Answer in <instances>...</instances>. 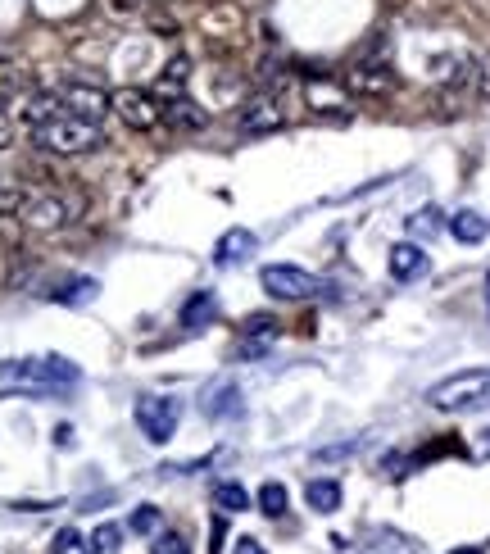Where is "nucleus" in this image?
Here are the masks:
<instances>
[{
	"label": "nucleus",
	"mask_w": 490,
	"mask_h": 554,
	"mask_svg": "<svg viewBox=\"0 0 490 554\" xmlns=\"http://www.w3.org/2000/svg\"><path fill=\"white\" fill-rule=\"evenodd\" d=\"M223 536H227V523H223V509H218V518H214V541H223ZM209 554H218V545Z\"/></svg>",
	"instance_id": "nucleus-35"
},
{
	"label": "nucleus",
	"mask_w": 490,
	"mask_h": 554,
	"mask_svg": "<svg viewBox=\"0 0 490 554\" xmlns=\"http://www.w3.org/2000/svg\"><path fill=\"white\" fill-rule=\"evenodd\" d=\"M55 554H96L87 541H82V532H73V527H64V532L55 536Z\"/></svg>",
	"instance_id": "nucleus-27"
},
{
	"label": "nucleus",
	"mask_w": 490,
	"mask_h": 554,
	"mask_svg": "<svg viewBox=\"0 0 490 554\" xmlns=\"http://www.w3.org/2000/svg\"><path fill=\"white\" fill-rule=\"evenodd\" d=\"M82 209H87V200L78 191H46V196L23 200L19 218H23V228H32V232H55V228H69L73 218H82Z\"/></svg>",
	"instance_id": "nucleus-4"
},
{
	"label": "nucleus",
	"mask_w": 490,
	"mask_h": 554,
	"mask_svg": "<svg viewBox=\"0 0 490 554\" xmlns=\"http://www.w3.org/2000/svg\"><path fill=\"white\" fill-rule=\"evenodd\" d=\"M232 554H268V550H264V545L255 541V536H241V541L232 545Z\"/></svg>",
	"instance_id": "nucleus-32"
},
{
	"label": "nucleus",
	"mask_w": 490,
	"mask_h": 554,
	"mask_svg": "<svg viewBox=\"0 0 490 554\" xmlns=\"http://www.w3.org/2000/svg\"><path fill=\"white\" fill-rule=\"evenodd\" d=\"M19 91H28V73L0 69V100H5V96H19Z\"/></svg>",
	"instance_id": "nucleus-30"
},
{
	"label": "nucleus",
	"mask_w": 490,
	"mask_h": 554,
	"mask_svg": "<svg viewBox=\"0 0 490 554\" xmlns=\"http://www.w3.org/2000/svg\"><path fill=\"white\" fill-rule=\"evenodd\" d=\"M450 232H454V241H463V246H477V241L490 237V218L477 214V209H459V214L450 218Z\"/></svg>",
	"instance_id": "nucleus-16"
},
{
	"label": "nucleus",
	"mask_w": 490,
	"mask_h": 554,
	"mask_svg": "<svg viewBox=\"0 0 490 554\" xmlns=\"http://www.w3.org/2000/svg\"><path fill=\"white\" fill-rule=\"evenodd\" d=\"M259 282H264V291L273 300H309L323 291V282H318L314 273H304V268H295V264H268L264 273H259Z\"/></svg>",
	"instance_id": "nucleus-6"
},
{
	"label": "nucleus",
	"mask_w": 490,
	"mask_h": 554,
	"mask_svg": "<svg viewBox=\"0 0 490 554\" xmlns=\"http://www.w3.org/2000/svg\"><path fill=\"white\" fill-rule=\"evenodd\" d=\"M14 141V119H10V109H5V100H0V150Z\"/></svg>",
	"instance_id": "nucleus-31"
},
{
	"label": "nucleus",
	"mask_w": 490,
	"mask_h": 554,
	"mask_svg": "<svg viewBox=\"0 0 490 554\" xmlns=\"http://www.w3.org/2000/svg\"><path fill=\"white\" fill-rule=\"evenodd\" d=\"M286 505H291V495H286L282 482H264V491H259V514L268 518H282Z\"/></svg>",
	"instance_id": "nucleus-24"
},
{
	"label": "nucleus",
	"mask_w": 490,
	"mask_h": 554,
	"mask_svg": "<svg viewBox=\"0 0 490 554\" xmlns=\"http://www.w3.org/2000/svg\"><path fill=\"white\" fill-rule=\"evenodd\" d=\"M200 409H205V418H218V423H232V418H241V414H245L241 386H236L232 377H218V382L205 391Z\"/></svg>",
	"instance_id": "nucleus-9"
},
{
	"label": "nucleus",
	"mask_w": 490,
	"mask_h": 554,
	"mask_svg": "<svg viewBox=\"0 0 490 554\" xmlns=\"http://www.w3.org/2000/svg\"><path fill=\"white\" fill-rule=\"evenodd\" d=\"M32 141L50 155H87V150L105 146V128L87 119H73V114H55L50 123L32 128Z\"/></svg>",
	"instance_id": "nucleus-3"
},
{
	"label": "nucleus",
	"mask_w": 490,
	"mask_h": 554,
	"mask_svg": "<svg viewBox=\"0 0 490 554\" xmlns=\"http://www.w3.org/2000/svg\"><path fill=\"white\" fill-rule=\"evenodd\" d=\"M277 128H286V114L273 96H255L241 109V132L245 137H268V132H277Z\"/></svg>",
	"instance_id": "nucleus-10"
},
{
	"label": "nucleus",
	"mask_w": 490,
	"mask_h": 554,
	"mask_svg": "<svg viewBox=\"0 0 490 554\" xmlns=\"http://www.w3.org/2000/svg\"><path fill=\"white\" fill-rule=\"evenodd\" d=\"M391 277L395 282H413V277L427 273V250L413 246V241H400V246H391Z\"/></svg>",
	"instance_id": "nucleus-14"
},
{
	"label": "nucleus",
	"mask_w": 490,
	"mask_h": 554,
	"mask_svg": "<svg viewBox=\"0 0 490 554\" xmlns=\"http://www.w3.org/2000/svg\"><path fill=\"white\" fill-rule=\"evenodd\" d=\"M481 96L490 100V60H481Z\"/></svg>",
	"instance_id": "nucleus-36"
},
{
	"label": "nucleus",
	"mask_w": 490,
	"mask_h": 554,
	"mask_svg": "<svg viewBox=\"0 0 490 554\" xmlns=\"http://www.w3.org/2000/svg\"><path fill=\"white\" fill-rule=\"evenodd\" d=\"M187 82H191V60H187V55H173V60L164 64V73H159L155 91L164 96V105H168V100H182V96H187Z\"/></svg>",
	"instance_id": "nucleus-15"
},
{
	"label": "nucleus",
	"mask_w": 490,
	"mask_h": 554,
	"mask_svg": "<svg viewBox=\"0 0 490 554\" xmlns=\"http://www.w3.org/2000/svg\"><path fill=\"white\" fill-rule=\"evenodd\" d=\"M304 500H309L314 514H336V509H341V482H332V477H314V482L304 486Z\"/></svg>",
	"instance_id": "nucleus-18"
},
{
	"label": "nucleus",
	"mask_w": 490,
	"mask_h": 554,
	"mask_svg": "<svg viewBox=\"0 0 490 554\" xmlns=\"http://www.w3.org/2000/svg\"><path fill=\"white\" fill-rule=\"evenodd\" d=\"M132 414H137V427H141V436H146L150 446H168L173 432H177V423H182V405L168 400V396H141Z\"/></svg>",
	"instance_id": "nucleus-5"
},
{
	"label": "nucleus",
	"mask_w": 490,
	"mask_h": 554,
	"mask_svg": "<svg viewBox=\"0 0 490 554\" xmlns=\"http://www.w3.org/2000/svg\"><path fill=\"white\" fill-rule=\"evenodd\" d=\"M486 305H490V273H486Z\"/></svg>",
	"instance_id": "nucleus-38"
},
{
	"label": "nucleus",
	"mask_w": 490,
	"mask_h": 554,
	"mask_svg": "<svg viewBox=\"0 0 490 554\" xmlns=\"http://www.w3.org/2000/svg\"><path fill=\"white\" fill-rule=\"evenodd\" d=\"M309 105H314V114H341L345 119V96H341V87L336 82H327V78H314L309 82Z\"/></svg>",
	"instance_id": "nucleus-19"
},
{
	"label": "nucleus",
	"mask_w": 490,
	"mask_h": 554,
	"mask_svg": "<svg viewBox=\"0 0 490 554\" xmlns=\"http://www.w3.org/2000/svg\"><path fill=\"white\" fill-rule=\"evenodd\" d=\"M277 332H282V323H277L273 314H255L250 323H245V332H241V355L245 359L268 355V346L277 341Z\"/></svg>",
	"instance_id": "nucleus-12"
},
{
	"label": "nucleus",
	"mask_w": 490,
	"mask_h": 554,
	"mask_svg": "<svg viewBox=\"0 0 490 554\" xmlns=\"http://www.w3.org/2000/svg\"><path fill=\"white\" fill-rule=\"evenodd\" d=\"M55 96H59V105H64V114H73V119H87V123H105V114L114 109L109 91L91 87V82H59Z\"/></svg>",
	"instance_id": "nucleus-7"
},
{
	"label": "nucleus",
	"mask_w": 490,
	"mask_h": 554,
	"mask_svg": "<svg viewBox=\"0 0 490 554\" xmlns=\"http://www.w3.org/2000/svg\"><path fill=\"white\" fill-rule=\"evenodd\" d=\"M96 291H100L96 277H69V282H59L50 291V300H59V305H87V300H96Z\"/></svg>",
	"instance_id": "nucleus-21"
},
{
	"label": "nucleus",
	"mask_w": 490,
	"mask_h": 554,
	"mask_svg": "<svg viewBox=\"0 0 490 554\" xmlns=\"http://www.w3.org/2000/svg\"><path fill=\"white\" fill-rule=\"evenodd\" d=\"M359 554H422L418 541L404 532H395V527H373V532L363 536Z\"/></svg>",
	"instance_id": "nucleus-13"
},
{
	"label": "nucleus",
	"mask_w": 490,
	"mask_h": 554,
	"mask_svg": "<svg viewBox=\"0 0 490 554\" xmlns=\"http://www.w3.org/2000/svg\"><path fill=\"white\" fill-rule=\"evenodd\" d=\"M118 541H123V527H114V523H100V527H96V536H91V550H105V554H114V550H118Z\"/></svg>",
	"instance_id": "nucleus-28"
},
{
	"label": "nucleus",
	"mask_w": 490,
	"mask_h": 554,
	"mask_svg": "<svg viewBox=\"0 0 490 554\" xmlns=\"http://www.w3.org/2000/svg\"><path fill=\"white\" fill-rule=\"evenodd\" d=\"M450 554H481L477 545H459V550H450Z\"/></svg>",
	"instance_id": "nucleus-37"
},
{
	"label": "nucleus",
	"mask_w": 490,
	"mask_h": 554,
	"mask_svg": "<svg viewBox=\"0 0 490 554\" xmlns=\"http://www.w3.org/2000/svg\"><path fill=\"white\" fill-rule=\"evenodd\" d=\"M218 318V300L209 296V291H196V296L182 305V327L187 332H200V327H209Z\"/></svg>",
	"instance_id": "nucleus-20"
},
{
	"label": "nucleus",
	"mask_w": 490,
	"mask_h": 554,
	"mask_svg": "<svg viewBox=\"0 0 490 554\" xmlns=\"http://www.w3.org/2000/svg\"><path fill=\"white\" fill-rule=\"evenodd\" d=\"M477 436H481V446L472 450V459H490V427H486V432H477Z\"/></svg>",
	"instance_id": "nucleus-34"
},
{
	"label": "nucleus",
	"mask_w": 490,
	"mask_h": 554,
	"mask_svg": "<svg viewBox=\"0 0 490 554\" xmlns=\"http://www.w3.org/2000/svg\"><path fill=\"white\" fill-rule=\"evenodd\" d=\"M78 377H82V368L73 364V359H59V355L0 359V382L28 386V391H59V386H73Z\"/></svg>",
	"instance_id": "nucleus-1"
},
{
	"label": "nucleus",
	"mask_w": 490,
	"mask_h": 554,
	"mask_svg": "<svg viewBox=\"0 0 490 554\" xmlns=\"http://www.w3.org/2000/svg\"><path fill=\"white\" fill-rule=\"evenodd\" d=\"M128 527H132V532H137V536H155L159 527H164V514H159L155 505H141V509H132Z\"/></svg>",
	"instance_id": "nucleus-25"
},
{
	"label": "nucleus",
	"mask_w": 490,
	"mask_h": 554,
	"mask_svg": "<svg viewBox=\"0 0 490 554\" xmlns=\"http://www.w3.org/2000/svg\"><path fill=\"white\" fill-rule=\"evenodd\" d=\"M214 505L223 514H245L250 509V491L241 482H214Z\"/></svg>",
	"instance_id": "nucleus-22"
},
{
	"label": "nucleus",
	"mask_w": 490,
	"mask_h": 554,
	"mask_svg": "<svg viewBox=\"0 0 490 554\" xmlns=\"http://www.w3.org/2000/svg\"><path fill=\"white\" fill-rule=\"evenodd\" d=\"M150 554H191L187 541L177 532H155V545H150Z\"/></svg>",
	"instance_id": "nucleus-29"
},
{
	"label": "nucleus",
	"mask_w": 490,
	"mask_h": 554,
	"mask_svg": "<svg viewBox=\"0 0 490 554\" xmlns=\"http://www.w3.org/2000/svg\"><path fill=\"white\" fill-rule=\"evenodd\" d=\"M255 250H259V237L250 228H227L223 237H218V246H214V264L232 268V264H241V259H250Z\"/></svg>",
	"instance_id": "nucleus-11"
},
{
	"label": "nucleus",
	"mask_w": 490,
	"mask_h": 554,
	"mask_svg": "<svg viewBox=\"0 0 490 554\" xmlns=\"http://www.w3.org/2000/svg\"><path fill=\"white\" fill-rule=\"evenodd\" d=\"M341 87L345 91H359V96H386V91L395 87V78L386 69H354V73H345Z\"/></svg>",
	"instance_id": "nucleus-17"
},
{
	"label": "nucleus",
	"mask_w": 490,
	"mask_h": 554,
	"mask_svg": "<svg viewBox=\"0 0 490 554\" xmlns=\"http://www.w3.org/2000/svg\"><path fill=\"white\" fill-rule=\"evenodd\" d=\"M441 209H436V205H427V209H418V214H413L409 218V232H413V237H436V232H441Z\"/></svg>",
	"instance_id": "nucleus-26"
},
{
	"label": "nucleus",
	"mask_w": 490,
	"mask_h": 554,
	"mask_svg": "<svg viewBox=\"0 0 490 554\" xmlns=\"http://www.w3.org/2000/svg\"><path fill=\"white\" fill-rule=\"evenodd\" d=\"M55 446H59V450H69V446H73V427H55Z\"/></svg>",
	"instance_id": "nucleus-33"
},
{
	"label": "nucleus",
	"mask_w": 490,
	"mask_h": 554,
	"mask_svg": "<svg viewBox=\"0 0 490 554\" xmlns=\"http://www.w3.org/2000/svg\"><path fill=\"white\" fill-rule=\"evenodd\" d=\"M164 114L177 123V128H205V123H209V114H205V109H196V100H191V96L168 100Z\"/></svg>",
	"instance_id": "nucleus-23"
},
{
	"label": "nucleus",
	"mask_w": 490,
	"mask_h": 554,
	"mask_svg": "<svg viewBox=\"0 0 490 554\" xmlns=\"http://www.w3.org/2000/svg\"><path fill=\"white\" fill-rule=\"evenodd\" d=\"M427 405L441 414H472V409H490V368H468L427 391Z\"/></svg>",
	"instance_id": "nucleus-2"
},
{
	"label": "nucleus",
	"mask_w": 490,
	"mask_h": 554,
	"mask_svg": "<svg viewBox=\"0 0 490 554\" xmlns=\"http://www.w3.org/2000/svg\"><path fill=\"white\" fill-rule=\"evenodd\" d=\"M109 100H114V114L128 123L132 132H150L159 119H164V105H159L146 87H118Z\"/></svg>",
	"instance_id": "nucleus-8"
}]
</instances>
